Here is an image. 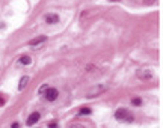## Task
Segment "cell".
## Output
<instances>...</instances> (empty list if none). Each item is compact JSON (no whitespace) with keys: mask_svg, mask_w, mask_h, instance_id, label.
<instances>
[{"mask_svg":"<svg viewBox=\"0 0 163 128\" xmlns=\"http://www.w3.org/2000/svg\"><path fill=\"white\" fill-rule=\"evenodd\" d=\"M115 118H116L118 121H122V122H131V121H133L131 113L128 112V110H125V109L116 110V113H115Z\"/></svg>","mask_w":163,"mask_h":128,"instance_id":"1","label":"cell"},{"mask_svg":"<svg viewBox=\"0 0 163 128\" xmlns=\"http://www.w3.org/2000/svg\"><path fill=\"white\" fill-rule=\"evenodd\" d=\"M104 91H106L104 86H95V87H92V89H89V92H88V97H89V98L97 97V95H100V93L104 92Z\"/></svg>","mask_w":163,"mask_h":128,"instance_id":"2","label":"cell"},{"mask_svg":"<svg viewBox=\"0 0 163 128\" xmlns=\"http://www.w3.org/2000/svg\"><path fill=\"white\" fill-rule=\"evenodd\" d=\"M58 95H59L58 89H53V87H49V89L45 91V98L49 99V101H54V99L58 98Z\"/></svg>","mask_w":163,"mask_h":128,"instance_id":"3","label":"cell"},{"mask_svg":"<svg viewBox=\"0 0 163 128\" xmlns=\"http://www.w3.org/2000/svg\"><path fill=\"white\" fill-rule=\"evenodd\" d=\"M38 121H39V113L35 112V113H32L30 116H29V119H27V122H26V124L30 127V125H33V124H36Z\"/></svg>","mask_w":163,"mask_h":128,"instance_id":"4","label":"cell"},{"mask_svg":"<svg viewBox=\"0 0 163 128\" xmlns=\"http://www.w3.org/2000/svg\"><path fill=\"white\" fill-rule=\"evenodd\" d=\"M45 21L49 23V24H54V23L59 21V17L56 14H47L45 15Z\"/></svg>","mask_w":163,"mask_h":128,"instance_id":"5","label":"cell"},{"mask_svg":"<svg viewBox=\"0 0 163 128\" xmlns=\"http://www.w3.org/2000/svg\"><path fill=\"white\" fill-rule=\"evenodd\" d=\"M47 41V38L45 36H38V38H35V39H32V41L29 42L32 47H36V45H39V44H42V42H45Z\"/></svg>","mask_w":163,"mask_h":128,"instance_id":"6","label":"cell"},{"mask_svg":"<svg viewBox=\"0 0 163 128\" xmlns=\"http://www.w3.org/2000/svg\"><path fill=\"white\" fill-rule=\"evenodd\" d=\"M138 77L142 78V80H149V78L153 77V74H151V71H139L138 72Z\"/></svg>","mask_w":163,"mask_h":128,"instance_id":"7","label":"cell"},{"mask_svg":"<svg viewBox=\"0 0 163 128\" xmlns=\"http://www.w3.org/2000/svg\"><path fill=\"white\" fill-rule=\"evenodd\" d=\"M27 83H29V77H27V76H24L21 80H20V84H18V89L20 91H23L24 89V87L27 86Z\"/></svg>","mask_w":163,"mask_h":128,"instance_id":"8","label":"cell"},{"mask_svg":"<svg viewBox=\"0 0 163 128\" xmlns=\"http://www.w3.org/2000/svg\"><path fill=\"white\" fill-rule=\"evenodd\" d=\"M30 62H32L30 56H21L20 57V63H23V65H29Z\"/></svg>","mask_w":163,"mask_h":128,"instance_id":"9","label":"cell"},{"mask_svg":"<svg viewBox=\"0 0 163 128\" xmlns=\"http://www.w3.org/2000/svg\"><path fill=\"white\" fill-rule=\"evenodd\" d=\"M80 114H91V109L89 107H83V109H80Z\"/></svg>","mask_w":163,"mask_h":128,"instance_id":"10","label":"cell"},{"mask_svg":"<svg viewBox=\"0 0 163 128\" xmlns=\"http://www.w3.org/2000/svg\"><path fill=\"white\" fill-rule=\"evenodd\" d=\"M131 103H133V106H140L142 104V99L140 98H133Z\"/></svg>","mask_w":163,"mask_h":128,"instance_id":"11","label":"cell"},{"mask_svg":"<svg viewBox=\"0 0 163 128\" xmlns=\"http://www.w3.org/2000/svg\"><path fill=\"white\" fill-rule=\"evenodd\" d=\"M47 89H49V87H47V84H42V86L39 87V92L42 93V92H44V91H47Z\"/></svg>","mask_w":163,"mask_h":128,"instance_id":"12","label":"cell"},{"mask_svg":"<svg viewBox=\"0 0 163 128\" xmlns=\"http://www.w3.org/2000/svg\"><path fill=\"white\" fill-rule=\"evenodd\" d=\"M3 104H5V98H3V97H0V107H2Z\"/></svg>","mask_w":163,"mask_h":128,"instance_id":"13","label":"cell"},{"mask_svg":"<svg viewBox=\"0 0 163 128\" xmlns=\"http://www.w3.org/2000/svg\"><path fill=\"white\" fill-rule=\"evenodd\" d=\"M109 2H119V0H109Z\"/></svg>","mask_w":163,"mask_h":128,"instance_id":"14","label":"cell"}]
</instances>
